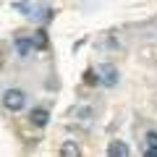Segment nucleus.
<instances>
[{"label":"nucleus","instance_id":"obj_1","mask_svg":"<svg viewBox=\"0 0 157 157\" xmlns=\"http://www.w3.org/2000/svg\"><path fill=\"white\" fill-rule=\"evenodd\" d=\"M24 105H26V92L24 89H6L3 92V107L6 110H11V113H18V110H24Z\"/></svg>","mask_w":157,"mask_h":157},{"label":"nucleus","instance_id":"obj_2","mask_svg":"<svg viewBox=\"0 0 157 157\" xmlns=\"http://www.w3.org/2000/svg\"><path fill=\"white\" fill-rule=\"evenodd\" d=\"M97 73H102L100 81H102L105 86H115V84H118V68L113 66V63H102V66L97 68Z\"/></svg>","mask_w":157,"mask_h":157},{"label":"nucleus","instance_id":"obj_3","mask_svg":"<svg viewBox=\"0 0 157 157\" xmlns=\"http://www.w3.org/2000/svg\"><path fill=\"white\" fill-rule=\"evenodd\" d=\"M107 157H131V149L126 141L121 139H113L110 144H107Z\"/></svg>","mask_w":157,"mask_h":157},{"label":"nucleus","instance_id":"obj_4","mask_svg":"<svg viewBox=\"0 0 157 157\" xmlns=\"http://www.w3.org/2000/svg\"><path fill=\"white\" fill-rule=\"evenodd\" d=\"M29 121H32L37 128H45V126L50 123V113H47L45 107H34V110L29 113Z\"/></svg>","mask_w":157,"mask_h":157},{"label":"nucleus","instance_id":"obj_5","mask_svg":"<svg viewBox=\"0 0 157 157\" xmlns=\"http://www.w3.org/2000/svg\"><path fill=\"white\" fill-rule=\"evenodd\" d=\"M13 47H16V52H18L21 58H26L29 52H34V45H32V39H29V37H16Z\"/></svg>","mask_w":157,"mask_h":157},{"label":"nucleus","instance_id":"obj_6","mask_svg":"<svg viewBox=\"0 0 157 157\" xmlns=\"http://www.w3.org/2000/svg\"><path fill=\"white\" fill-rule=\"evenodd\" d=\"M60 157H81V147H78L76 141H63Z\"/></svg>","mask_w":157,"mask_h":157},{"label":"nucleus","instance_id":"obj_7","mask_svg":"<svg viewBox=\"0 0 157 157\" xmlns=\"http://www.w3.org/2000/svg\"><path fill=\"white\" fill-rule=\"evenodd\" d=\"M29 39H32L34 50H45V47H47V32H45V29H37L34 37H29Z\"/></svg>","mask_w":157,"mask_h":157},{"label":"nucleus","instance_id":"obj_8","mask_svg":"<svg viewBox=\"0 0 157 157\" xmlns=\"http://www.w3.org/2000/svg\"><path fill=\"white\" fill-rule=\"evenodd\" d=\"M141 149H157V131H147L141 139Z\"/></svg>","mask_w":157,"mask_h":157},{"label":"nucleus","instance_id":"obj_9","mask_svg":"<svg viewBox=\"0 0 157 157\" xmlns=\"http://www.w3.org/2000/svg\"><path fill=\"white\" fill-rule=\"evenodd\" d=\"M84 84H89V86H94V84H100V73H97L94 68H89V71L84 73Z\"/></svg>","mask_w":157,"mask_h":157},{"label":"nucleus","instance_id":"obj_10","mask_svg":"<svg viewBox=\"0 0 157 157\" xmlns=\"http://www.w3.org/2000/svg\"><path fill=\"white\" fill-rule=\"evenodd\" d=\"M141 155L144 157H157V149H141Z\"/></svg>","mask_w":157,"mask_h":157},{"label":"nucleus","instance_id":"obj_11","mask_svg":"<svg viewBox=\"0 0 157 157\" xmlns=\"http://www.w3.org/2000/svg\"><path fill=\"white\" fill-rule=\"evenodd\" d=\"M6 66V52H3V45H0V68Z\"/></svg>","mask_w":157,"mask_h":157}]
</instances>
